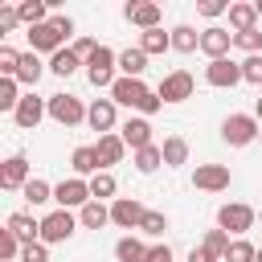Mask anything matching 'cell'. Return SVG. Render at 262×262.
Wrapping results in <instances>:
<instances>
[{
  "mask_svg": "<svg viewBox=\"0 0 262 262\" xmlns=\"http://www.w3.org/2000/svg\"><path fill=\"white\" fill-rule=\"evenodd\" d=\"M111 102L115 106H131V111H139L143 119H151L164 102H160V94L143 82V78H119L115 86H111Z\"/></svg>",
  "mask_w": 262,
  "mask_h": 262,
  "instance_id": "6da1fadb",
  "label": "cell"
},
{
  "mask_svg": "<svg viewBox=\"0 0 262 262\" xmlns=\"http://www.w3.org/2000/svg\"><path fill=\"white\" fill-rule=\"evenodd\" d=\"M119 53L111 49V45H98L94 49V57L86 61V82L94 86V90H111L115 82H119Z\"/></svg>",
  "mask_w": 262,
  "mask_h": 262,
  "instance_id": "7a4b0ae2",
  "label": "cell"
},
{
  "mask_svg": "<svg viewBox=\"0 0 262 262\" xmlns=\"http://www.w3.org/2000/svg\"><path fill=\"white\" fill-rule=\"evenodd\" d=\"M262 135V123L254 119V115H225V123H221V139L229 143V147H246V143H254Z\"/></svg>",
  "mask_w": 262,
  "mask_h": 262,
  "instance_id": "3957f363",
  "label": "cell"
},
{
  "mask_svg": "<svg viewBox=\"0 0 262 262\" xmlns=\"http://www.w3.org/2000/svg\"><path fill=\"white\" fill-rule=\"evenodd\" d=\"M74 229H78V217H74L70 209H53V213H45V217H41V242H45V246L70 242V237H74Z\"/></svg>",
  "mask_w": 262,
  "mask_h": 262,
  "instance_id": "277c9868",
  "label": "cell"
},
{
  "mask_svg": "<svg viewBox=\"0 0 262 262\" xmlns=\"http://www.w3.org/2000/svg\"><path fill=\"white\" fill-rule=\"evenodd\" d=\"M49 119L61 127H78V123H86V106H82V98L61 90V94H49Z\"/></svg>",
  "mask_w": 262,
  "mask_h": 262,
  "instance_id": "5b68a950",
  "label": "cell"
},
{
  "mask_svg": "<svg viewBox=\"0 0 262 262\" xmlns=\"http://www.w3.org/2000/svg\"><path fill=\"white\" fill-rule=\"evenodd\" d=\"M53 201H57V209H86L94 196H90V180H82V176H70V180H61V184H53Z\"/></svg>",
  "mask_w": 262,
  "mask_h": 262,
  "instance_id": "8992f818",
  "label": "cell"
},
{
  "mask_svg": "<svg viewBox=\"0 0 262 262\" xmlns=\"http://www.w3.org/2000/svg\"><path fill=\"white\" fill-rule=\"evenodd\" d=\"M217 229H225V233L242 237L246 229H254V209H250V205H242V201L221 205V209H217Z\"/></svg>",
  "mask_w": 262,
  "mask_h": 262,
  "instance_id": "52a82bcc",
  "label": "cell"
},
{
  "mask_svg": "<svg viewBox=\"0 0 262 262\" xmlns=\"http://www.w3.org/2000/svg\"><path fill=\"white\" fill-rule=\"evenodd\" d=\"M192 90H196V82H192L188 70H172V74H164L160 86H156L160 102H184V98H192Z\"/></svg>",
  "mask_w": 262,
  "mask_h": 262,
  "instance_id": "ba28073f",
  "label": "cell"
},
{
  "mask_svg": "<svg viewBox=\"0 0 262 262\" xmlns=\"http://www.w3.org/2000/svg\"><path fill=\"white\" fill-rule=\"evenodd\" d=\"M205 82L217 86V90H233L237 82H246V78H242V61H233V57L209 61V66H205Z\"/></svg>",
  "mask_w": 262,
  "mask_h": 262,
  "instance_id": "9c48e42d",
  "label": "cell"
},
{
  "mask_svg": "<svg viewBox=\"0 0 262 262\" xmlns=\"http://www.w3.org/2000/svg\"><path fill=\"white\" fill-rule=\"evenodd\" d=\"M229 184H233V172L225 164H196V172H192V188H201V192H225Z\"/></svg>",
  "mask_w": 262,
  "mask_h": 262,
  "instance_id": "30bf717a",
  "label": "cell"
},
{
  "mask_svg": "<svg viewBox=\"0 0 262 262\" xmlns=\"http://www.w3.org/2000/svg\"><path fill=\"white\" fill-rule=\"evenodd\" d=\"M143 213H147V209H143L135 196H115V201H111V225H119V229H139Z\"/></svg>",
  "mask_w": 262,
  "mask_h": 262,
  "instance_id": "8fae6325",
  "label": "cell"
},
{
  "mask_svg": "<svg viewBox=\"0 0 262 262\" xmlns=\"http://www.w3.org/2000/svg\"><path fill=\"white\" fill-rule=\"evenodd\" d=\"M45 115H49V98H37V94L29 90V94L20 98V106H16V115H12V119H16V127H20V131H33Z\"/></svg>",
  "mask_w": 262,
  "mask_h": 262,
  "instance_id": "7c38bea8",
  "label": "cell"
},
{
  "mask_svg": "<svg viewBox=\"0 0 262 262\" xmlns=\"http://www.w3.org/2000/svg\"><path fill=\"white\" fill-rule=\"evenodd\" d=\"M86 123H90L98 135H111L115 123H119V106H115L111 98H94V102L86 106Z\"/></svg>",
  "mask_w": 262,
  "mask_h": 262,
  "instance_id": "4fadbf2b",
  "label": "cell"
},
{
  "mask_svg": "<svg viewBox=\"0 0 262 262\" xmlns=\"http://www.w3.org/2000/svg\"><path fill=\"white\" fill-rule=\"evenodd\" d=\"M29 180H33V176H29V160H25V156H8V160L0 164V188H4V192H20Z\"/></svg>",
  "mask_w": 262,
  "mask_h": 262,
  "instance_id": "5bb4252c",
  "label": "cell"
},
{
  "mask_svg": "<svg viewBox=\"0 0 262 262\" xmlns=\"http://www.w3.org/2000/svg\"><path fill=\"white\" fill-rule=\"evenodd\" d=\"M25 37H29V49H33V53H49V57H53L57 49H66V37H61L49 20H45V25H37V29H29Z\"/></svg>",
  "mask_w": 262,
  "mask_h": 262,
  "instance_id": "9a60e30c",
  "label": "cell"
},
{
  "mask_svg": "<svg viewBox=\"0 0 262 262\" xmlns=\"http://www.w3.org/2000/svg\"><path fill=\"white\" fill-rule=\"evenodd\" d=\"M229 45H233V33H229V29H221V25H209V29L201 33V53H205L209 61L229 57Z\"/></svg>",
  "mask_w": 262,
  "mask_h": 262,
  "instance_id": "2e32d148",
  "label": "cell"
},
{
  "mask_svg": "<svg viewBox=\"0 0 262 262\" xmlns=\"http://www.w3.org/2000/svg\"><path fill=\"white\" fill-rule=\"evenodd\" d=\"M119 135H123V143H127L131 151H143V147H151V143H156V139H151V119H143V115L127 119V123L119 127Z\"/></svg>",
  "mask_w": 262,
  "mask_h": 262,
  "instance_id": "e0dca14e",
  "label": "cell"
},
{
  "mask_svg": "<svg viewBox=\"0 0 262 262\" xmlns=\"http://www.w3.org/2000/svg\"><path fill=\"white\" fill-rule=\"evenodd\" d=\"M94 151H98V164H102V172H111V164H119V160L127 156V143H123V135H119V131H111V135H98Z\"/></svg>",
  "mask_w": 262,
  "mask_h": 262,
  "instance_id": "ac0fdd59",
  "label": "cell"
},
{
  "mask_svg": "<svg viewBox=\"0 0 262 262\" xmlns=\"http://www.w3.org/2000/svg\"><path fill=\"white\" fill-rule=\"evenodd\" d=\"M123 12H127V20H131V25H139L143 33H147V29H160V16H164V8H160L156 0H143V4H127Z\"/></svg>",
  "mask_w": 262,
  "mask_h": 262,
  "instance_id": "d6986e66",
  "label": "cell"
},
{
  "mask_svg": "<svg viewBox=\"0 0 262 262\" xmlns=\"http://www.w3.org/2000/svg\"><path fill=\"white\" fill-rule=\"evenodd\" d=\"M70 168H74V176H82V180L98 176V172H102V164H98V151H94V143H82V147H74V156H70Z\"/></svg>",
  "mask_w": 262,
  "mask_h": 262,
  "instance_id": "ffe728a7",
  "label": "cell"
},
{
  "mask_svg": "<svg viewBox=\"0 0 262 262\" xmlns=\"http://www.w3.org/2000/svg\"><path fill=\"white\" fill-rule=\"evenodd\" d=\"M4 229H12V233L20 237V246H29V242H41V221H37L33 213H8Z\"/></svg>",
  "mask_w": 262,
  "mask_h": 262,
  "instance_id": "44dd1931",
  "label": "cell"
},
{
  "mask_svg": "<svg viewBox=\"0 0 262 262\" xmlns=\"http://www.w3.org/2000/svg\"><path fill=\"white\" fill-rule=\"evenodd\" d=\"M143 70H147V53L139 45L119 53V78H143Z\"/></svg>",
  "mask_w": 262,
  "mask_h": 262,
  "instance_id": "7402d4cb",
  "label": "cell"
},
{
  "mask_svg": "<svg viewBox=\"0 0 262 262\" xmlns=\"http://www.w3.org/2000/svg\"><path fill=\"white\" fill-rule=\"evenodd\" d=\"M78 225H82V229H102V225H111V205L90 201L86 209H78Z\"/></svg>",
  "mask_w": 262,
  "mask_h": 262,
  "instance_id": "603a6c76",
  "label": "cell"
},
{
  "mask_svg": "<svg viewBox=\"0 0 262 262\" xmlns=\"http://www.w3.org/2000/svg\"><path fill=\"white\" fill-rule=\"evenodd\" d=\"M16 12H20V25H29V29H37V25H45V20L53 16L45 0H20V4H16Z\"/></svg>",
  "mask_w": 262,
  "mask_h": 262,
  "instance_id": "cb8c5ba5",
  "label": "cell"
},
{
  "mask_svg": "<svg viewBox=\"0 0 262 262\" xmlns=\"http://www.w3.org/2000/svg\"><path fill=\"white\" fill-rule=\"evenodd\" d=\"M229 29H233V33L258 29V8H254V4H229Z\"/></svg>",
  "mask_w": 262,
  "mask_h": 262,
  "instance_id": "d4e9b609",
  "label": "cell"
},
{
  "mask_svg": "<svg viewBox=\"0 0 262 262\" xmlns=\"http://www.w3.org/2000/svg\"><path fill=\"white\" fill-rule=\"evenodd\" d=\"M41 74H45V66H41V57L29 49V53H20V66H16V82L20 86H37L41 82Z\"/></svg>",
  "mask_w": 262,
  "mask_h": 262,
  "instance_id": "484cf974",
  "label": "cell"
},
{
  "mask_svg": "<svg viewBox=\"0 0 262 262\" xmlns=\"http://www.w3.org/2000/svg\"><path fill=\"white\" fill-rule=\"evenodd\" d=\"M160 147H164V168H180V164H188V139H184V135H168Z\"/></svg>",
  "mask_w": 262,
  "mask_h": 262,
  "instance_id": "4316f807",
  "label": "cell"
},
{
  "mask_svg": "<svg viewBox=\"0 0 262 262\" xmlns=\"http://www.w3.org/2000/svg\"><path fill=\"white\" fill-rule=\"evenodd\" d=\"M20 196L29 201V209H41V205H49V201H53V184H49V180H41V176H33V180L20 188Z\"/></svg>",
  "mask_w": 262,
  "mask_h": 262,
  "instance_id": "83f0119b",
  "label": "cell"
},
{
  "mask_svg": "<svg viewBox=\"0 0 262 262\" xmlns=\"http://www.w3.org/2000/svg\"><path fill=\"white\" fill-rule=\"evenodd\" d=\"M147 250H151V246H143V242L131 237V233L115 242V258H119V262H147Z\"/></svg>",
  "mask_w": 262,
  "mask_h": 262,
  "instance_id": "f1b7e54d",
  "label": "cell"
},
{
  "mask_svg": "<svg viewBox=\"0 0 262 262\" xmlns=\"http://www.w3.org/2000/svg\"><path fill=\"white\" fill-rule=\"evenodd\" d=\"M172 49H176V53H196V49H201V33H196L192 25H176V29H172Z\"/></svg>",
  "mask_w": 262,
  "mask_h": 262,
  "instance_id": "f546056e",
  "label": "cell"
},
{
  "mask_svg": "<svg viewBox=\"0 0 262 262\" xmlns=\"http://www.w3.org/2000/svg\"><path fill=\"white\" fill-rule=\"evenodd\" d=\"M139 49L151 57V53H164V49H172V33H164V29H147V33H139Z\"/></svg>",
  "mask_w": 262,
  "mask_h": 262,
  "instance_id": "4dcf8cb0",
  "label": "cell"
},
{
  "mask_svg": "<svg viewBox=\"0 0 262 262\" xmlns=\"http://www.w3.org/2000/svg\"><path fill=\"white\" fill-rule=\"evenodd\" d=\"M78 66H82V57H78L74 49H57V53L49 57V74H57V78H70Z\"/></svg>",
  "mask_w": 262,
  "mask_h": 262,
  "instance_id": "1f68e13d",
  "label": "cell"
},
{
  "mask_svg": "<svg viewBox=\"0 0 262 262\" xmlns=\"http://www.w3.org/2000/svg\"><path fill=\"white\" fill-rule=\"evenodd\" d=\"M20 82L16 78H0V111L4 115H16V106H20Z\"/></svg>",
  "mask_w": 262,
  "mask_h": 262,
  "instance_id": "d6a6232c",
  "label": "cell"
},
{
  "mask_svg": "<svg viewBox=\"0 0 262 262\" xmlns=\"http://www.w3.org/2000/svg\"><path fill=\"white\" fill-rule=\"evenodd\" d=\"M164 164V147L160 143H151V147H143V151H135V172H143V176H151L156 168Z\"/></svg>",
  "mask_w": 262,
  "mask_h": 262,
  "instance_id": "836d02e7",
  "label": "cell"
},
{
  "mask_svg": "<svg viewBox=\"0 0 262 262\" xmlns=\"http://www.w3.org/2000/svg\"><path fill=\"white\" fill-rule=\"evenodd\" d=\"M254 258H258V246H254V242H246V237H233L221 262H254Z\"/></svg>",
  "mask_w": 262,
  "mask_h": 262,
  "instance_id": "e575fe53",
  "label": "cell"
},
{
  "mask_svg": "<svg viewBox=\"0 0 262 262\" xmlns=\"http://www.w3.org/2000/svg\"><path fill=\"white\" fill-rule=\"evenodd\" d=\"M115 188H119V184H115V176H111V172H98V176H90V196H94V201H106V196H115Z\"/></svg>",
  "mask_w": 262,
  "mask_h": 262,
  "instance_id": "d590c367",
  "label": "cell"
},
{
  "mask_svg": "<svg viewBox=\"0 0 262 262\" xmlns=\"http://www.w3.org/2000/svg\"><path fill=\"white\" fill-rule=\"evenodd\" d=\"M164 229H168V217L156 213V209H147L143 221H139V233H147V237H164Z\"/></svg>",
  "mask_w": 262,
  "mask_h": 262,
  "instance_id": "8d00e7d4",
  "label": "cell"
},
{
  "mask_svg": "<svg viewBox=\"0 0 262 262\" xmlns=\"http://www.w3.org/2000/svg\"><path fill=\"white\" fill-rule=\"evenodd\" d=\"M229 242H233V237H229V233H225V229H209V233H205V242H201V246H205V250H209V254H217V258H225V250H229Z\"/></svg>",
  "mask_w": 262,
  "mask_h": 262,
  "instance_id": "74e56055",
  "label": "cell"
},
{
  "mask_svg": "<svg viewBox=\"0 0 262 262\" xmlns=\"http://www.w3.org/2000/svg\"><path fill=\"white\" fill-rule=\"evenodd\" d=\"M233 45L246 49V57L262 53V29H250V33H233Z\"/></svg>",
  "mask_w": 262,
  "mask_h": 262,
  "instance_id": "f35d334b",
  "label": "cell"
},
{
  "mask_svg": "<svg viewBox=\"0 0 262 262\" xmlns=\"http://www.w3.org/2000/svg\"><path fill=\"white\" fill-rule=\"evenodd\" d=\"M242 78H246L250 86H262V53H254V57L242 61Z\"/></svg>",
  "mask_w": 262,
  "mask_h": 262,
  "instance_id": "ab89813d",
  "label": "cell"
},
{
  "mask_svg": "<svg viewBox=\"0 0 262 262\" xmlns=\"http://www.w3.org/2000/svg\"><path fill=\"white\" fill-rule=\"evenodd\" d=\"M20 262H49V246L45 242H29L20 250Z\"/></svg>",
  "mask_w": 262,
  "mask_h": 262,
  "instance_id": "60d3db41",
  "label": "cell"
},
{
  "mask_svg": "<svg viewBox=\"0 0 262 262\" xmlns=\"http://www.w3.org/2000/svg\"><path fill=\"white\" fill-rule=\"evenodd\" d=\"M196 12H201L205 20H217L221 12H229V4H225V0H201V4H196Z\"/></svg>",
  "mask_w": 262,
  "mask_h": 262,
  "instance_id": "b9f144b4",
  "label": "cell"
},
{
  "mask_svg": "<svg viewBox=\"0 0 262 262\" xmlns=\"http://www.w3.org/2000/svg\"><path fill=\"white\" fill-rule=\"evenodd\" d=\"M70 49H74V53L82 57V66H86V61L94 57V49H98V41H94V37H74V45H70Z\"/></svg>",
  "mask_w": 262,
  "mask_h": 262,
  "instance_id": "7bdbcfd3",
  "label": "cell"
},
{
  "mask_svg": "<svg viewBox=\"0 0 262 262\" xmlns=\"http://www.w3.org/2000/svg\"><path fill=\"white\" fill-rule=\"evenodd\" d=\"M16 25H20V12H16L12 4H8V8H0V33H12Z\"/></svg>",
  "mask_w": 262,
  "mask_h": 262,
  "instance_id": "ee69618b",
  "label": "cell"
},
{
  "mask_svg": "<svg viewBox=\"0 0 262 262\" xmlns=\"http://www.w3.org/2000/svg\"><path fill=\"white\" fill-rule=\"evenodd\" d=\"M147 262H172V246H168V242H156V246L147 250Z\"/></svg>",
  "mask_w": 262,
  "mask_h": 262,
  "instance_id": "f6af8a7d",
  "label": "cell"
},
{
  "mask_svg": "<svg viewBox=\"0 0 262 262\" xmlns=\"http://www.w3.org/2000/svg\"><path fill=\"white\" fill-rule=\"evenodd\" d=\"M49 25H53V29L61 33V37H70V33H74V20H70L66 12H53V16H49Z\"/></svg>",
  "mask_w": 262,
  "mask_h": 262,
  "instance_id": "bcb514c9",
  "label": "cell"
},
{
  "mask_svg": "<svg viewBox=\"0 0 262 262\" xmlns=\"http://www.w3.org/2000/svg\"><path fill=\"white\" fill-rule=\"evenodd\" d=\"M188 262H221V258H217V254H209L205 246H192V250H188Z\"/></svg>",
  "mask_w": 262,
  "mask_h": 262,
  "instance_id": "7dc6e473",
  "label": "cell"
},
{
  "mask_svg": "<svg viewBox=\"0 0 262 262\" xmlns=\"http://www.w3.org/2000/svg\"><path fill=\"white\" fill-rule=\"evenodd\" d=\"M254 119H258V123H262V98H258V102H254Z\"/></svg>",
  "mask_w": 262,
  "mask_h": 262,
  "instance_id": "c3c4849f",
  "label": "cell"
},
{
  "mask_svg": "<svg viewBox=\"0 0 262 262\" xmlns=\"http://www.w3.org/2000/svg\"><path fill=\"white\" fill-rule=\"evenodd\" d=\"M254 8H258V20H262V0H254Z\"/></svg>",
  "mask_w": 262,
  "mask_h": 262,
  "instance_id": "681fc988",
  "label": "cell"
},
{
  "mask_svg": "<svg viewBox=\"0 0 262 262\" xmlns=\"http://www.w3.org/2000/svg\"><path fill=\"white\" fill-rule=\"evenodd\" d=\"M254 262H262V250H258V258H254Z\"/></svg>",
  "mask_w": 262,
  "mask_h": 262,
  "instance_id": "f907efd6",
  "label": "cell"
},
{
  "mask_svg": "<svg viewBox=\"0 0 262 262\" xmlns=\"http://www.w3.org/2000/svg\"><path fill=\"white\" fill-rule=\"evenodd\" d=\"M12 262H20V258H12Z\"/></svg>",
  "mask_w": 262,
  "mask_h": 262,
  "instance_id": "816d5d0a",
  "label": "cell"
},
{
  "mask_svg": "<svg viewBox=\"0 0 262 262\" xmlns=\"http://www.w3.org/2000/svg\"><path fill=\"white\" fill-rule=\"evenodd\" d=\"M258 139H262V135H258Z\"/></svg>",
  "mask_w": 262,
  "mask_h": 262,
  "instance_id": "f5cc1de1",
  "label": "cell"
}]
</instances>
